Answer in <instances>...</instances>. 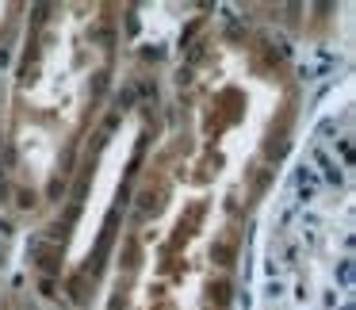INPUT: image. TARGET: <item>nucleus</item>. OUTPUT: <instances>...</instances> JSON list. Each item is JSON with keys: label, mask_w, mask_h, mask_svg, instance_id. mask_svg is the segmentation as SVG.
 Masks as SVG:
<instances>
[{"label": "nucleus", "mask_w": 356, "mask_h": 310, "mask_svg": "<svg viewBox=\"0 0 356 310\" xmlns=\"http://www.w3.org/2000/svg\"><path fill=\"white\" fill-rule=\"evenodd\" d=\"M108 42L92 8H58L27 54L12 100L16 169L31 188H47L77 138L104 77Z\"/></svg>", "instance_id": "1"}]
</instances>
